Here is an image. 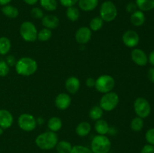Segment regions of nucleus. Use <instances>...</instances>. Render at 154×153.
<instances>
[{
	"mask_svg": "<svg viewBox=\"0 0 154 153\" xmlns=\"http://www.w3.org/2000/svg\"><path fill=\"white\" fill-rule=\"evenodd\" d=\"M18 125L24 131H32L37 125V120L31 114L23 113L18 118Z\"/></svg>",
	"mask_w": 154,
	"mask_h": 153,
	"instance_id": "nucleus-9",
	"label": "nucleus"
},
{
	"mask_svg": "<svg viewBox=\"0 0 154 153\" xmlns=\"http://www.w3.org/2000/svg\"><path fill=\"white\" fill-rule=\"evenodd\" d=\"M138 7H137L136 4L134 2H129L126 6V10L128 13L132 14L135 11H136Z\"/></svg>",
	"mask_w": 154,
	"mask_h": 153,
	"instance_id": "nucleus-37",
	"label": "nucleus"
},
{
	"mask_svg": "<svg viewBox=\"0 0 154 153\" xmlns=\"http://www.w3.org/2000/svg\"><path fill=\"white\" fill-rule=\"evenodd\" d=\"M70 153H93L90 148L84 146L77 145L72 147V149Z\"/></svg>",
	"mask_w": 154,
	"mask_h": 153,
	"instance_id": "nucleus-32",
	"label": "nucleus"
},
{
	"mask_svg": "<svg viewBox=\"0 0 154 153\" xmlns=\"http://www.w3.org/2000/svg\"><path fill=\"white\" fill-rule=\"evenodd\" d=\"M58 142V136L54 131H45L38 135L35 139V144L42 150H51L56 147Z\"/></svg>",
	"mask_w": 154,
	"mask_h": 153,
	"instance_id": "nucleus-2",
	"label": "nucleus"
},
{
	"mask_svg": "<svg viewBox=\"0 0 154 153\" xmlns=\"http://www.w3.org/2000/svg\"><path fill=\"white\" fill-rule=\"evenodd\" d=\"M137 7L141 11H149L154 9V0H135Z\"/></svg>",
	"mask_w": 154,
	"mask_h": 153,
	"instance_id": "nucleus-23",
	"label": "nucleus"
},
{
	"mask_svg": "<svg viewBox=\"0 0 154 153\" xmlns=\"http://www.w3.org/2000/svg\"><path fill=\"white\" fill-rule=\"evenodd\" d=\"M40 4L44 9L48 11H54L57 8V0H40Z\"/></svg>",
	"mask_w": 154,
	"mask_h": 153,
	"instance_id": "nucleus-28",
	"label": "nucleus"
},
{
	"mask_svg": "<svg viewBox=\"0 0 154 153\" xmlns=\"http://www.w3.org/2000/svg\"><path fill=\"white\" fill-rule=\"evenodd\" d=\"M134 110L137 116L140 118H147L151 112V106L147 99L138 98L134 102Z\"/></svg>",
	"mask_w": 154,
	"mask_h": 153,
	"instance_id": "nucleus-8",
	"label": "nucleus"
},
{
	"mask_svg": "<svg viewBox=\"0 0 154 153\" xmlns=\"http://www.w3.org/2000/svg\"><path fill=\"white\" fill-rule=\"evenodd\" d=\"M115 86V80L111 75L103 74L99 76L96 80L95 88L98 92L101 93L110 92L113 90Z\"/></svg>",
	"mask_w": 154,
	"mask_h": 153,
	"instance_id": "nucleus-6",
	"label": "nucleus"
},
{
	"mask_svg": "<svg viewBox=\"0 0 154 153\" xmlns=\"http://www.w3.org/2000/svg\"><path fill=\"white\" fill-rule=\"evenodd\" d=\"M122 40L127 47L133 48L138 46L140 41V38L138 33L134 30H127L123 33Z\"/></svg>",
	"mask_w": 154,
	"mask_h": 153,
	"instance_id": "nucleus-10",
	"label": "nucleus"
},
{
	"mask_svg": "<svg viewBox=\"0 0 154 153\" xmlns=\"http://www.w3.org/2000/svg\"><path fill=\"white\" fill-rule=\"evenodd\" d=\"M72 103V98L67 93H60L56 97L55 104L58 109L61 110H65L70 106Z\"/></svg>",
	"mask_w": 154,
	"mask_h": 153,
	"instance_id": "nucleus-13",
	"label": "nucleus"
},
{
	"mask_svg": "<svg viewBox=\"0 0 154 153\" xmlns=\"http://www.w3.org/2000/svg\"><path fill=\"white\" fill-rule=\"evenodd\" d=\"M38 64L36 61L30 57H22L17 61L15 70L19 75L23 76H31L36 72Z\"/></svg>",
	"mask_w": 154,
	"mask_h": 153,
	"instance_id": "nucleus-1",
	"label": "nucleus"
},
{
	"mask_svg": "<svg viewBox=\"0 0 154 153\" xmlns=\"http://www.w3.org/2000/svg\"><path fill=\"white\" fill-rule=\"evenodd\" d=\"M10 67L5 61H0V76H5L8 74Z\"/></svg>",
	"mask_w": 154,
	"mask_h": 153,
	"instance_id": "nucleus-33",
	"label": "nucleus"
},
{
	"mask_svg": "<svg viewBox=\"0 0 154 153\" xmlns=\"http://www.w3.org/2000/svg\"><path fill=\"white\" fill-rule=\"evenodd\" d=\"M11 2V0H0V5H6V4H8Z\"/></svg>",
	"mask_w": 154,
	"mask_h": 153,
	"instance_id": "nucleus-44",
	"label": "nucleus"
},
{
	"mask_svg": "<svg viewBox=\"0 0 154 153\" xmlns=\"http://www.w3.org/2000/svg\"><path fill=\"white\" fill-rule=\"evenodd\" d=\"M94 128L96 131L100 135H105L109 132L110 129L108 123L105 120L102 119V118L96 121Z\"/></svg>",
	"mask_w": 154,
	"mask_h": 153,
	"instance_id": "nucleus-19",
	"label": "nucleus"
},
{
	"mask_svg": "<svg viewBox=\"0 0 154 153\" xmlns=\"http://www.w3.org/2000/svg\"><path fill=\"white\" fill-rule=\"evenodd\" d=\"M2 134H3V129L1 127H0V136H1V135Z\"/></svg>",
	"mask_w": 154,
	"mask_h": 153,
	"instance_id": "nucleus-45",
	"label": "nucleus"
},
{
	"mask_svg": "<svg viewBox=\"0 0 154 153\" xmlns=\"http://www.w3.org/2000/svg\"><path fill=\"white\" fill-rule=\"evenodd\" d=\"M31 15L35 19H42L45 16L43 10L39 8H33L31 10Z\"/></svg>",
	"mask_w": 154,
	"mask_h": 153,
	"instance_id": "nucleus-34",
	"label": "nucleus"
},
{
	"mask_svg": "<svg viewBox=\"0 0 154 153\" xmlns=\"http://www.w3.org/2000/svg\"><path fill=\"white\" fill-rule=\"evenodd\" d=\"M75 131L79 136H86L91 131V125L87 122H81L77 125Z\"/></svg>",
	"mask_w": 154,
	"mask_h": 153,
	"instance_id": "nucleus-20",
	"label": "nucleus"
},
{
	"mask_svg": "<svg viewBox=\"0 0 154 153\" xmlns=\"http://www.w3.org/2000/svg\"><path fill=\"white\" fill-rule=\"evenodd\" d=\"M65 86H66V90L69 92L70 94H75L79 90L80 86H81V82L78 78L76 76H69L67 80H66V82H65Z\"/></svg>",
	"mask_w": 154,
	"mask_h": 153,
	"instance_id": "nucleus-15",
	"label": "nucleus"
},
{
	"mask_svg": "<svg viewBox=\"0 0 154 153\" xmlns=\"http://www.w3.org/2000/svg\"><path fill=\"white\" fill-rule=\"evenodd\" d=\"M119 96L114 92H110L105 93L101 98L99 106H101L103 110L105 111H112L115 109L119 104Z\"/></svg>",
	"mask_w": 154,
	"mask_h": 153,
	"instance_id": "nucleus-7",
	"label": "nucleus"
},
{
	"mask_svg": "<svg viewBox=\"0 0 154 153\" xmlns=\"http://www.w3.org/2000/svg\"><path fill=\"white\" fill-rule=\"evenodd\" d=\"M62 126H63V122L61 118L57 116L51 117L48 122V127L51 131H59L62 128Z\"/></svg>",
	"mask_w": 154,
	"mask_h": 153,
	"instance_id": "nucleus-22",
	"label": "nucleus"
},
{
	"mask_svg": "<svg viewBox=\"0 0 154 153\" xmlns=\"http://www.w3.org/2000/svg\"><path fill=\"white\" fill-rule=\"evenodd\" d=\"M146 18L144 12L137 10L134 13L131 14L130 22L135 26H141L145 22Z\"/></svg>",
	"mask_w": 154,
	"mask_h": 153,
	"instance_id": "nucleus-17",
	"label": "nucleus"
},
{
	"mask_svg": "<svg viewBox=\"0 0 154 153\" xmlns=\"http://www.w3.org/2000/svg\"><path fill=\"white\" fill-rule=\"evenodd\" d=\"M104 25V21L100 16H96L93 18L90 22V28L91 31L97 32L102 28Z\"/></svg>",
	"mask_w": 154,
	"mask_h": 153,
	"instance_id": "nucleus-30",
	"label": "nucleus"
},
{
	"mask_svg": "<svg viewBox=\"0 0 154 153\" xmlns=\"http://www.w3.org/2000/svg\"><path fill=\"white\" fill-rule=\"evenodd\" d=\"M14 117L8 110L5 109L0 110V127L4 129L9 128L12 125Z\"/></svg>",
	"mask_w": 154,
	"mask_h": 153,
	"instance_id": "nucleus-14",
	"label": "nucleus"
},
{
	"mask_svg": "<svg viewBox=\"0 0 154 153\" xmlns=\"http://www.w3.org/2000/svg\"><path fill=\"white\" fill-rule=\"evenodd\" d=\"M79 8L84 11H92L94 10L99 4V0H79Z\"/></svg>",
	"mask_w": 154,
	"mask_h": 153,
	"instance_id": "nucleus-18",
	"label": "nucleus"
},
{
	"mask_svg": "<svg viewBox=\"0 0 154 153\" xmlns=\"http://www.w3.org/2000/svg\"><path fill=\"white\" fill-rule=\"evenodd\" d=\"M79 0H60V4L63 6V7L66 8H69L72 7V6H75V4H76L78 2Z\"/></svg>",
	"mask_w": 154,
	"mask_h": 153,
	"instance_id": "nucleus-36",
	"label": "nucleus"
},
{
	"mask_svg": "<svg viewBox=\"0 0 154 153\" xmlns=\"http://www.w3.org/2000/svg\"><path fill=\"white\" fill-rule=\"evenodd\" d=\"M148 62L150 63V64H151L152 66L154 67V50L152 51L150 53V55H149Z\"/></svg>",
	"mask_w": 154,
	"mask_h": 153,
	"instance_id": "nucleus-42",
	"label": "nucleus"
},
{
	"mask_svg": "<svg viewBox=\"0 0 154 153\" xmlns=\"http://www.w3.org/2000/svg\"><path fill=\"white\" fill-rule=\"evenodd\" d=\"M11 48V43L9 38L6 37L0 38V55H6Z\"/></svg>",
	"mask_w": 154,
	"mask_h": 153,
	"instance_id": "nucleus-25",
	"label": "nucleus"
},
{
	"mask_svg": "<svg viewBox=\"0 0 154 153\" xmlns=\"http://www.w3.org/2000/svg\"><path fill=\"white\" fill-rule=\"evenodd\" d=\"M95 84H96V80L93 79V77L87 78L86 80V85L87 87L93 88V87H95Z\"/></svg>",
	"mask_w": 154,
	"mask_h": 153,
	"instance_id": "nucleus-40",
	"label": "nucleus"
},
{
	"mask_svg": "<svg viewBox=\"0 0 154 153\" xmlns=\"http://www.w3.org/2000/svg\"><path fill=\"white\" fill-rule=\"evenodd\" d=\"M2 12L5 16L11 19L17 18L19 15V10L16 7L11 4H6L2 8Z\"/></svg>",
	"mask_w": 154,
	"mask_h": 153,
	"instance_id": "nucleus-21",
	"label": "nucleus"
},
{
	"mask_svg": "<svg viewBox=\"0 0 154 153\" xmlns=\"http://www.w3.org/2000/svg\"><path fill=\"white\" fill-rule=\"evenodd\" d=\"M20 34L25 41L34 42L37 40L38 30L33 22L25 21L20 27Z\"/></svg>",
	"mask_w": 154,
	"mask_h": 153,
	"instance_id": "nucleus-5",
	"label": "nucleus"
},
{
	"mask_svg": "<svg viewBox=\"0 0 154 153\" xmlns=\"http://www.w3.org/2000/svg\"><path fill=\"white\" fill-rule=\"evenodd\" d=\"M111 148V140L105 135H96L92 140L90 149L93 153H108Z\"/></svg>",
	"mask_w": 154,
	"mask_h": 153,
	"instance_id": "nucleus-3",
	"label": "nucleus"
},
{
	"mask_svg": "<svg viewBox=\"0 0 154 153\" xmlns=\"http://www.w3.org/2000/svg\"><path fill=\"white\" fill-rule=\"evenodd\" d=\"M132 61L138 66H145L148 62V56L144 50L135 48L131 52Z\"/></svg>",
	"mask_w": 154,
	"mask_h": 153,
	"instance_id": "nucleus-12",
	"label": "nucleus"
},
{
	"mask_svg": "<svg viewBox=\"0 0 154 153\" xmlns=\"http://www.w3.org/2000/svg\"><path fill=\"white\" fill-rule=\"evenodd\" d=\"M72 146L71 142L66 140H61L57 142L56 146V149L58 153H70L72 149Z\"/></svg>",
	"mask_w": 154,
	"mask_h": 153,
	"instance_id": "nucleus-24",
	"label": "nucleus"
},
{
	"mask_svg": "<svg viewBox=\"0 0 154 153\" xmlns=\"http://www.w3.org/2000/svg\"><path fill=\"white\" fill-rule=\"evenodd\" d=\"M66 16L69 20L75 22L77 21L80 17V10L75 6L67 8L66 10Z\"/></svg>",
	"mask_w": 154,
	"mask_h": 153,
	"instance_id": "nucleus-27",
	"label": "nucleus"
},
{
	"mask_svg": "<svg viewBox=\"0 0 154 153\" xmlns=\"http://www.w3.org/2000/svg\"><path fill=\"white\" fill-rule=\"evenodd\" d=\"M141 153H154V146L147 144L141 148Z\"/></svg>",
	"mask_w": 154,
	"mask_h": 153,
	"instance_id": "nucleus-38",
	"label": "nucleus"
},
{
	"mask_svg": "<svg viewBox=\"0 0 154 153\" xmlns=\"http://www.w3.org/2000/svg\"><path fill=\"white\" fill-rule=\"evenodd\" d=\"M147 76H148L149 80L154 83V67L150 68L149 69L148 73H147Z\"/></svg>",
	"mask_w": 154,
	"mask_h": 153,
	"instance_id": "nucleus-41",
	"label": "nucleus"
},
{
	"mask_svg": "<svg viewBox=\"0 0 154 153\" xmlns=\"http://www.w3.org/2000/svg\"><path fill=\"white\" fill-rule=\"evenodd\" d=\"M25 3H26L27 4H29V5H33V4H36V3L38 2V0H23Z\"/></svg>",
	"mask_w": 154,
	"mask_h": 153,
	"instance_id": "nucleus-43",
	"label": "nucleus"
},
{
	"mask_svg": "<svg viewBox=\"0 0 154 153\" xmlns=\"http://www.w3.org/2000/svg\"><path fill=\"white\" fill-rule=\"evenodd\" d=\"M52 37V31L49 28H42V30L38 32V35H37V39L40 41L45 42L47 41V40H50Z\"/></svg>",
	"mask_w": 154,
	"mask_h": 153,
	"instance_id": "nucleus-31",
	"label": "nucleus"
},
{
	"mask_svg": "<svg viewBox=\"0 0 154 153\" xmlns=\"http://www.w3.org/2000/svg\"><path fill=\"white\" fill-rule=\"evenodd\" d=\"M131 129L135 132H139L144 128V120L142 118L137 116L132 120L130 124Z\"/></svg>",
	"mask_w": 154,
	"mask_h": 153,
	"instance_id": "nucleus-29",
	"label": "nucleus"
},
{
	"mask_svg": "<svg viewBox=\"0 0 154 153\" xmlns=\"http://www.w3.org/2000/svg\"><path fill=\"white\" fill-rule=\"evenodd\" d=\"M5 62L6 63L8 64L9 67H10V66H15V64H16V62H17V60H16V58H15L14 56L9 55L8 56L7 58H6Z\"/></svg>",
	"mask_w": 154,
	"mask_h": 153,
	"instance_id": "nucleus-39",
	"label": "nucleus"
},
{
	"mask_svg": "<svg viewBox=\"0 0 154 153\" xmlns=\"http://www.w3.org/2000/svg\"><path fill=\"white\" fill-rule=\"evenodd\" d=\"M145 139L148 144L154 146V128L147 130L145 134Z\"/></svg>",
	"mask_w": 154,
	"mask_h": 153,
	"instance_id": "nucleus-35",
	"label": "nucleus"
},
{
	"mask_svg": "<svg viewBox=\"0 0 154 153\" xmlns=\"http://www.w3.org/2000/svg\"><path fill=\"white\" fill-rule=\"evenodd\" d=\"M102 116H103V110L101 108L100 106H93L89 112V116L92 120H94V121H97L102 118Z\"/></svg>",
	"mask_w": 154,
	"mask_h": 153,
	"instance_id": "nucleus-26",
	"label": "nucleus"
},
{
	"mask_svg": "<svg viewBox=\"0 0 154 153\" xmlns=\"http://www.w3.org/2000/svg\"><path fill=\"white\" fill-rule=\"evenodd\" d=\"M92 38V31L89 27L82 26L77 30L75 33V40L80 44H86Z\"/></svg>",
	"mask_w": 154,
	"mask_h": 153,
	"instance_id": "nucleus-11",
	"label": "nucleus"
},
{
	"mask_svg": "<svg viewBox=\"0 0 154 153\" xmlns=\"http://www.w3.org/2000/svg\"><path fill=\"white\" fill-rule=\"evenodd\" d=\"M99 14L104 22H112L117 16V8L111 1H105L101 5Z\"/></svg>",
	"mask_w": 154,
	"mask_h": 153,
	"instance_id": "nucleus-4",
	"label": "nucleus"
},
{
	"mask_svg": "<svg viewBox=\"0 0 154 153\" xmlns=\"http://www.w3.org/2000/svg\"><path fill=\"white\" fill-rule=\"evenodd\" d=\"M42 25L45 28H49V29H54L57 28L60 24V20L56 15L47 14L43 16L42 19Z\"/></svg>",
	"mask_w": 154,
	"mask_h": 153,
	"instance_id": "nucleus-16",
	"label": "nucleus"
}]
</instances>
